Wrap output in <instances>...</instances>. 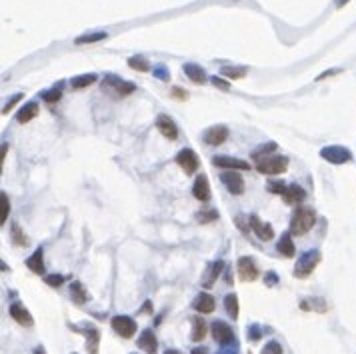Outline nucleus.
Returning a JSON list of instances; mask_svg holds the SVG:
<instances>
[{"instance_id": "obj_1", "label": "nucleus", "mask_w": 356, "mask_h": 354, "mask_svg": "<svg viewBox=\"0 0 356 354\" xmlns=\"http://www.w3.org/2000/svg\"><path fill=\"white\" fill-rule=\"evenodd\" d=\"M314 222H316V212L310 206H300L294 210L290 218V234H296V236L306 234L308 230H312Z\"/></svg>"}, {"instance_id": "obj_2", "label": "nucleus", "mask_w": 356, "mask_h": 354, "mask_svg": "<svg viewBox=\"0 0 356 354\" xmlns=\"http://www.w3.org/2000/svg\"><path fill=\"white\" fill-rule=\"evenodd\" d=\"M320 250H306L304 254L296 260V266H294V276L296 278H306L314 272V268L320 264Z\"/></svg>"}, {"instance_id": "obj_3", "label": "nucleus", "mask_w": 356, "mask_h": 354, "mask_svg": "<svg viewBox=\"0 0 356 354\" xmlns=\"http://www.w3.org/2000/svg\"><path fill=\"white\" fill-rule=\"evenodd\" d=\"M286 168H288V158L286 156H264L256 164V170L260 174H266V176L282 174V172H286Z\"/></svg>"}, {"instance_id": "obj_4", "label": "nucleus", "mask_w": 356, "mask_h": 354, "mask_svg": "<svg viewBox=\"0 0 356 354\" xmlns=\"http://www.w3.org/2000/svg\"><path fill=\"white\" fill-rule=\"evenodd\" d=\"M102 90L110 92L112 96H120V98H122V96L132 94V92L136 90V86H134L132 82H126V80L114 76V74H106V76H104V82H102Z\"/></svg>"}, {"instance_id": "obj_5", "label": "nucleus", "mask_w": 356, "mask_h": 354, "mask_svg": "<svg viewBox=\"0 0 356 354\" xmlns=\"http://www.w3.org/2000/svg\"><path fill=\"white\" fill-rule=\"evenodd\" d=\"M320 156L330 164H346L352 160V152L344 146H326L320 150Z\"/></svg>"}, {"instance_id": "obj_6", "label": "nucleus", "mask_w": 356, "mask_h": 354, "mask_svg": "<svg viewBox=\"0 0 356 354\" xmlns=\"http://www.w3.org/2000/svg\"><path fill=\"white\" fill-rule=\"evenodd\" d=\"M110 324H112V330L116 332V334H120L122 338H132L134 334H136V320L134 318H130V316H126V314H118V316H114L112 320H110Z\"/></svg>"}, {"instance_id": "obj_7", "label": "nucleus", "mask_w": 356, "mask_h": 354, "mask_svg": "<svg viewBox=\"0 0 356 354\" xmlns=\"http://www.w3.org/2000/svg\"><path fill=\"white\" fill-rule=\"evenodd\" d=\"M176 164L184 170V174H194L198 170V156H196L194 150L184 148L176 154Z\"/></svg>"}, {"instance_id": "obj_8", "label": "nucleus", "mask_w": 356, "mask_h": 354, "mask_svg": "<svg viewBox=\"0 0 356 354\" xmlns=\"http://www.w3.org/2000/svg\"><path fill=\"white\" fill-rule=\"evenodd\" d=\"M210 330H212V338H214L218 344L226 346V344H232V342H234V332H232V328H230L224 320H214L212 326H210Z\"/></svg>"}, {"instance_id": "obj_9", "label": "nucleus", "mask_w": 356, "mask_h": 354, "mask_svg": "<svg viewBox=\"0 0 356 354\" xmlns=\"http://www.w3.org/2000/svg\"><path fill=\"white\" fill-rule=\"evenodd\" d=\"M220 180H222V184L226 186V190H228L230 194L240 196V194L244 192V180H242V176H240L238 172H234V170L222 172V174H220Z\"/></svg>"}, {"instance_id": "obj_10", "label": "nucleus", "mask_w": 356, "mask_h": 354, "mask_svg": "<svg viewBox=\"0 0 356 354\" xmlns=\"http://www.w3.org/2000/svg\"><path fill=\"white\" fill-rule=\"evenodd\" d=\"M236 268H238V276H240L242 282H252V280L258 278V268H256V264H254L252 258L242 256V258L238 260V266H236Z\"/></svg>"}, {"instance_id": "obj_11", "label": "nucleus", "mask_w": 356, "mask_h": 354, "mask_svg": "<svg viewBox=\"0 0 356 354\" xmlns=\"http://www.w3.org/2000/svg\"><path fill=\"white\" fill-rule=\"evenodd\" d=\"M136 344H138V348H140L142 352H146V354H158V342H156L154 332H152L150 328L142 330V334L138 336Z\"/></svg>"}, {"instance_id": "obj_12", "label": "nucleus", "mask_w": 356, "mask_h": 354, "mask_svg": "<svg viewBox=\"0 0 356 354\" xmlns=\"http://www.w3.org/2000/svg\"><path fill=\"white\" fill-rule=\"evenodd\" d=\"M228 138V128L218 124V126H212L204 132V136H202V140H204V144L208 146H220L224 140Z\"/></svg>"}, {"instance_id": "obj_13", "label": "nucleus", "mask_w": 356, "mask_h": 354, "mask_svg": "<svg viewBox=\"0 0 356 354\" xmlns=\"http://www.w3.org/2000/svg\"><path fill=\"white\" fill-rule=\"evenodd\" d=\"M192 306H194V310L200 312V314H210V312H214L216 302H214L212 294H208V292H200V294L192 300Z\"/></svg>"}, {"instance_id": "obj_14", "label": "nucleus", "mask_w": 356, "mask_h": 354, "mask_svg": "<svg viewBox=\"0 0 356 354\" xmlns=\"http://www.w3.org/2000/svg\"><path fill=\"white\" fill-rule=\"evenodd\" d=\"M250 228L254 230V234H256L260 240H264V242H268V240H272V238H274V230H272V226H270V224H266V222H262L256 214H252V216H250Z\"/></svg>"}, {"instance_id": "obj_15", "label": "nucleus", "mask_w": 356, "mask_h": 354, "mask_svg": "<svg viewBox=\"0 0 356 354\" xmlns=\"http://www.w3.org/2000/svg\"><path fill=\"white\" fill-rule=\"evenodd\" d=\"M212 164L218 168H228V170H250V164L246 160L232 158V156H214Z\"/></svg>"}, {"instance_id": "obj_16", "label": "nucleus", "mask_w": 356, "mask_h": 354, "mask_svg": "<svg viewBox=\"0 0 356 354\" xmlns=\"http://www.w3.org/2000/svg\"><path fill=\"white\" fill-rule=\"evenodd\" d=\"M156 128H158L160 134L166 136L168 140H176V138H178V126H176L174 120H172L170 116H166V114H160V116L156 118Z\"/></svg>"}, {"instance_id": "obj_17", "label": "nucleus", "mask_w": 356, "mask_h": 354, "mask_svg": "<svg viewBox=\"0 0 356 354\" xmlns=\"http://www.w3.org/2000/svg\"><path fill=\"white\" fill-rule=\"evenodd\" d=\"M192 192H194V198L200 200V202H208V200H210V184H208V178H206L204 174L196 176L194 186H192Z\"/></svg>"}, {"instance_id": "obj_18", "label": "nucleus", "mask_w": 356, "mask_h": 354, "mask_svg": "<svg viewBox=\"0 0 356 354\" xmlns=\"http://www.w3.org/2000/svg\"><path fill=\"white\" fill-rule=\"evenodd\" d=\"M8 312H10V316H12V320H16L20 326H32L34 324V320H32V314L20 304V302H14V304H10V308H8Z\"/></svg>"}, {"instance_id": "obj_19", "label": "nucleus", "mask_w": 356, "mask_h": 354, "mask_svg": "<svg viewBox=\"0 0 356 354\" xmlns=\"http://www.w3.org/2000/svg\"><path fill=\"white\" fill-rule=\"evenodd\" d=\"M182 72L188 76V80H192L194 84H204L206 82V72H204V68H200L198 64H194V62H186L184 66H182Z\"/></svg>"}, {"instance_id": "obj_20", "label": "nucleus", "mask_w": 356, "mask_h": 354, "mask_svg": "<svg viewBox=\"0 0 356 354\" xmlns=\"http://www.w3.org/2000/svg\"><path fill=\"white\" fill-rule=\"evenodd\" d=\"M282 198H284L286 204H300V202L306 198V192H304V188L298 184H290V186H286Z\"/></svg>"}, {"instance_id": "obj_21", "label": "nucleus", "mask_w": 356, "mask_h": 354, "mask_svg": "<svg viewBox=\"0 0 356 354\" xmlns=\"http://www.w3.org/2000/svg\"><path fill=\"white\" fill-rule=\"evenodd\" d=\"M190 324H192V332H190V338H192L194 342H200L202 338L206 336V330H208L206 322L202 320L200 316H192V318H190Z\"/></svg>"}, {"instance_id": "obj_22", "label": "nucleus", "mask_w": 356, "mask_h": 354, "mask_svg": "<svg viewBox=\"0 0 356 354\" xmlns=\"http://www.w3.org/2000/svg\"><path fill=\"white\" fill-rule=\"evenodd\" d=\"M276 250H278V254L284 256V258H292L294 256V242H292V236L288 232L280 236V240L276 244Z\"/></svg>"}, {"instance_id": "obj_23", "label": "nucleus", "mask_w": 356, "mask_h": 354, "mask_svg": "<svg viewBox=\"0 0 356 354\" xmlns=\"http://www.w3.org/2000/svg\"><path fill=\"white\" fill-rule=\"evenodd\" d=\"M36 114H38V104H36V102H28V104H24V106L16 112V120H18L20 124H26V122H30L32 118H36Z\"/></svg>"}, {"instance_id": "obj_24", "label": "nucleus", "mask_w": 356, "mask_h": 354, "mask_svg": "<svg viewBox=\"0 0 356 354\" xmlns=\"http://www.w3.org/2000/svg\"><path fill=\"white\" fill-rule=\"evenodd\" d=\"M42 256H44L42 248H36L34 254L26 260V266H28L32 272H36V274H44V260H42Z\"/></svg>"}, {"instance_id": "obj_25", "label": "nucleus", "mask_w": 356, "mask_h": 354, "mask_svg": "<svg viewBox=\"0 0 356 354\" xmlns=\"http://www.w3.org/2000/svg\"><path fill=\"white\" fill-rule=\"evenodd\" d=\"M222 268H224V262L222 260H216V262H212L210 264V268H208V276L202 280V286L204 288H210L214 282H216V278L222 274Z\"/></svg>"}, {"instance_id": "obj_26", "label": "nucleus", "mask_w": 356, "mask_h": 354, "mask_svg": "<svg viewBox=\"0 0 356 354\" xmlns=\"http://www.w3.org/2000/svg\"><path fill=\"white\" fill-rule=\"evenodd\" d=\"M300 308L302 310H316V312H326V300L322 298H304L300 302Z\"/></svg>"}, {"instance_id": "obj_27", "label": "nucleus", "mask_w": 356, "mask_h": 354, "mask_svg": "<svg viewBox=\"0 0 356 354\" xmlns=\"http://www.w3.org/2000/svg\"><path fill=\"white\" fill-rule=\"evenodd\" d=\"M98 344H100V332H98V328H90L86 332V350H88V354H98Z\"/></svg>"}, {"instance_id": "obj_28", "label": "nucleus", "mask_w": 356, "mask_h": 354, "mask_svg": "<svg viewBox=\"0 0 356 354\" xmlns=\"http://www.w3.org/2000/svg\"><path fill=\"white\" fill-rule=\"evenodd\" d=\"M224 308H226V312H228V316H230L232 320L238 318V296H236L234 292H230V294L224 296Z\"/></svg>"}, {"instance_id": "obj_29", "label": "nucleus", "mask_w": 356, "mask_h": 354, "mask_svg": "<svg viewBox=\"0 0 356 354\" xmlns=\"http://www.w3.org/2000/svg\"><path fill=\"white\" fill-rule=\"evenodd\" d=\"M70 296H72V300L76 302V304H84V302L88 300V292H86V288L80 282H72L70 284Z\"/></svg>"}, {"instance_id": "obj_30", "label": "nucleus", "mask_w": 356, "mask_h": 354, "mask_svg": "<svg viewBox=\"0 0 356 354\" xmlns=\"http://www.w3.org/2000/svg\"><path fill=\"white\" fill-rule=\"evenodd\" d=\"M94 82H96V74H80V76H74L70 80V86L74 90H80V88H86V86H90Z\"/></svg>"}, {"instance_id": "obj_31", "label": "nucleus", "mask_w": 356, "mask_h": 354, "mask_svg": "<svg viewBox=\"0 0 356 354\" xmlns=\"http://www.w3.org/2000/svg\"><path fill=\"white\" fill-rule=\"evenodd\" d=\"M106 36H108V32H92V34H82V36H78L74 42H76V44H94V42L104 40Z\"/></svg>"}, {"instance_id": "obj_32", "label": "nucleus", "mask_w": 356, "mask_h": 354, "mask_svg": "<svg viewBox=\"0 0 356 354\" xmlns=\"http://www.w3.org/2000/svg\"><path fill=\"white\" fill-rule=\"evenodd\" d=\"M246 72L248 70L244 66H240V68H236V66H222V74L226 78H230V80H240V78L246 76Z\"/></svg>"}, {"instance_id": "obj_33", "label": "nucleus", "mask_w": 356, "mask_h": 354, "mask_svg": "<svg viewBox=\"0 0 356 354\" xmlns=\"http://www.w3.org/2000/svg\"><path fill=\"white\" fill-rule=\"evenodd\" d=\"M10 214V200H8V194L6 192H0V222H6Z\"/></svg>"}, {"instance_id": "obj_34", "label": "nucleus", "mask_w": 356, "mask_h": 354, "mask_svg": "<svg viewBox=\"0 0 356 354\" xmlns=\"http://www.w3.org/2000/svg\"><path fill=\"white\" fill-rule=\"evenodd\" d=\"M216 218H218V212L212 210V208H202V210L196 214V220H198L200 224H208V222H212V220H216Z\"/></svg>"}, {"instance_id": "obj_35", "label": "nucleus", "mask_w": 356, "mask_h": 354, "mask_svg": "<svg viewBox=\"0 0 356 354\" xmlns=\"http://www.w3.org/2000/svg\"><path fill=\"white\" fill-rule=\"evenodd\" d=\"M128 66L134 68V70H140V72H148V70H150V62H148L146 58H142V56H132V58H128Z\"/></svg>"}, {"instance_id": "obj_36", "label": "nucleus", "mask_w": 356, "mask_h": 354, "mask_svg": "<svg viewBox=\"0 0 356 354\" xmlns=\"http://www.w3.org/2000/svg\"><path fill=\"white\" fill-rule=\"evenodd\" d=\"M274 150H276V144H274V142H268L266 146L262 144L258 150H254V152H252V158H254V160H260V158H264V156H270V152H274Z\"/></svg>"}, {"instance_id": "obj_37", "label": "nucleus", "mask_w": 356, "mask_h": 354, "mask_svg": "<svg viewBox=\"0 0 356 354\" xmlns=\"http://www.w3.org/2000/svg\"><path fill=\"white\" fill-rule=\"evenodd\" d=\"M260 354H284V348H282V344H280V342L270 340V342H266V344H264V348H262V352H260Z\"/></svg>"}, {"instance_id": "obj_38", "label": "nucleus", "mask_w": 356, "mask_h": 354, "mask_svg": "<svg viewBox=\"0 0 356 354\" xmlns=\"http://www.w3.org/2000/svg\"><path fill=\"white\" fill-rule=\"evenodd\" d=\"M42 98L46 100V102H58V100L62 98V88H52V90H46L42 92Z\"/></svg>"}, {"instance_id": "obj_39", "label": "nucleus", "mask_w": 356, "mask_h": 354, "mask_svg": "<svg viewBox=\"0 0 356 354\" xmlns=\"http://www.w3.org/2000/svg\"><path fill=\"white\" fill-rule=\"evenodd\" d=\"M12 240H14V244H18V246H26V236L20 232V226L18 224H12Z\"/></svg>"}, {"instance_id": "obj_40", "label": "nucleus", "mask_w": 356, "mask_h": 354, "mask_svg": "<svg viewBox=\"0 0 356 354\" xmlns=\"http://www.w3.org/2000/svg\"><path fill=\"white\" fill-rule=\"evenodd\" d=\"M44 282L48 286H52V288H58L64 282V276L62 274H48V276H44Z\"/></svg>"}, {"instance_id": "obj_41", "label": "nucleus", "mask_w": 356, "mask_h": 354, "mask_svg": "<svg viewBox=\"0 0 356 354\" xmlns=\"http://www.w3.org/2000/svg\"><path fill=\"white\" fill-rule=\"evenodd\" d=\"M152 74H154L156 78H160V80H170V72H168V68L164 64L154 66V68H152Z\"/></svg>"}, {"instance_id": "obj_42", "label": "nucleus", "mask_w": 356, "mask_h": 354, "mask_svg": "<svg viewBox=\"0 0 356 354\" xmlns=\"http://www.w3.org/2000/svg\"><path fill=\"white\" fill-rule=\"evenodd\" d=\"M268 190H270L272 194H284V190H286V186H284V182H278V180H272V182H268Z\"/></svg>"}, {"instance_id": "obj_43", "label": "nucleus", "mask_w": 356, "mask_h": 354, "mask_svg": "<svg viewBox=\"0 0 356 354\" xmlns=\"http://www.w3.org/2000/svg\"><path fill=\"white\" fill-rule=\"evenodd\" d=\"M246 332H248L250 340H258V338L262 336V330H260V326H258V324H250Z\"/></svg>"}, {"instance_id": "obj_44", "label": "nucleus", "mask_w": 356, "mask_h": 354, "mask_svg": "<svg viewBox=\"0 0 356 354\" xmlns=\"http://www.w3.org/2000/svg\"><path fill=\"white\" fill-rule=\"evenodd\" d=\"M20 98H22V94H14V96H12L10 100H8V102L4 104V108H2V114H8V112H10L12 108H14V104L18 102V100H20Z\"/></svg>"}, {"instance_id": "obj_45", "label": "nucleus", "mask_w": 356, "mask_h": 354, "mask_svg": "<svg viewBox=\"0 0 356 354\" xmlns=\"http://www.w3.org/2000/svg\"><path fill=\"white\" fill-rule=\"evenodd\" d=\"M210 80H212V84H214L216 88H220V90H228V88H230V84H228L224 78H220V76H212Z\"/></svg>"}, {"instance_id": "obj_46", "label": "nucleus", "mask_w": 356, "mask_h": 354, "mask_svg": "<svg viewBox=\"0 0 356 354\" xmlns=\"http://www.w3.org/2000/svg\"><path fill=\"white\" fill-rule=\"evenodd\" d=\"M246 222H250V218H246V216H236V224H238V228H240L242 232H248Z\"/></svg>"}, {"instance_id": "obj_47", "label": "nucleus", "mask_w": 356, "mask_h": 354, "mask_svg": "<svg viewBox=\"0 0 356 354\" xmlns=\"http://www.w3.org/2000/svg\"><path fill=\"white\" fill-rule=\"evenodd\" d=\"M172 94H174V98H178V100H186V98H188V92L182 90V88H172Z\"/></svg>"}, {"instance_id": "obj_48", "label": "nucleus", "mask_w": 356, "mask_h": 354, "mask_svg": "<svg viewBox=\"0 0 356 354\" xmlns=\"http://www.w3.org/2000/svg\"><path fill=\"white\" fill-rule=\"evenodd\" d=\"M338 72H340V70H328V72H324V74H320V76H318L316 80H324L326 76H332V74H338Z\"/></svg>"}, {"instance_id": "obj_49", "label": "nucleus", "mask_w": 356, "mask_h": 354, "mask_svg": "<svg viewBox=\"0 0 356 354\" xmlns=\"http://www.w3.org/2000/svg\"><path fill=\"white\" fill-rule=\"evenodd\" d=\"M266 284H268V286H272V284H276V276H274L272 272H270V274L266 276Z\"/></svg>"}, {"instance_id": "obj_50", "label": "nucleus", "mask_w": 356, "mask_h": 354, "mask_svg": "<svg viewBox=\"0 0 356 354\" xmlns=\"http://www.w3.org/2000/svg\"><path fill=\"white\" fill-rule=\"evenodd\" d=\"M208 350L204 346H200V348H192V354H206Z\"/></svg>"}, {"instance_id": "obj_51", "label": "nucleus", "mask_w": 356, "mask_h": 354, "mask_svg": "<svg viewBox=\"0 0 356 354\" xmlns=\"http://www.w3.org/2000/svg\"><path fill=\"white\" fill-rule=\"evenodd\" d=\"M348 2H350V0H336V8H342V6L348 4Z\"/></svg>"}, {"instance_id": "obj_52", "label": "nucleus", "mask_w": 356, "mask_h": 354, "mask_svg": "<svg viewBox=\"0 0 356 354\" xmlns=\"http://www.w3.org/2000/svg\"><path fill=\"white\" fill-rule=\"evenodd\" d=\"M34 354H46L44 346H36V348H34Z\"/></svg>"}, {"instance_id": "obj_53", "label": "nucleus", "mask_w": 356, "mask_h": 354, "mask_svg": "<svg viewBox=\"0 0 356 354\" xmlns=\"http://www.w3.org/2000/svg\"><path fill=\"white\" fill-rule=\"evenodd\" d=\"M164 354H182V352H180V350H176V348H168Z\"/></svg>"}, {"instance_id": "obj_54", "label": "nucleus", "mask_w": 356, "mask_h": 354, "mask_svg": "<svg viewBox=\"0 0 356 354\" xmlns=\"http://www.w3.org/2000/svg\"><path fill=\"white\" fill-rule=\"evenodd\" d=\"M132 354H138V352H132Z\"/></svg>"}, {"instance_id": "obj_55", "label": "nucleus", "mask_w": 356, "mask_h": 354, "mask_svg": "<svg viewBox=\"0 0 356 354\" xmlns=\"http://www.w3.org/2000/svg\"><path fill=\"white\" fill-rule=\"evenodd\" d=\"M72 354H76V352H72Z\"/></svg>"}]
</instances>
